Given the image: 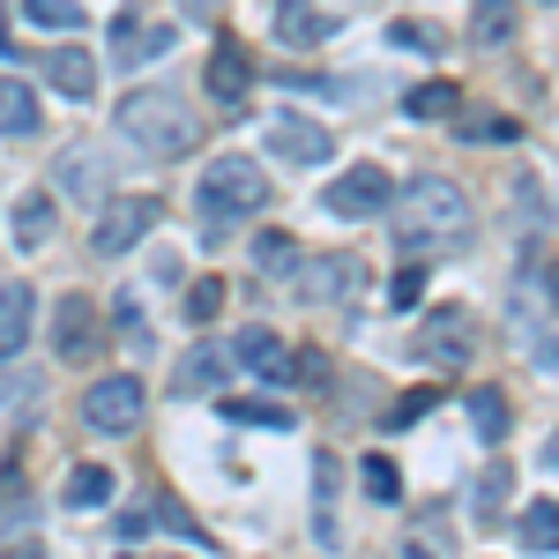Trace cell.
Segmentation results:
<instances>
[{
    "label": "cell",
    "mask_w": 559,
    "mask_h": 559,
    "mask_svg": "<svg viewBox=\"0 0 559 559\" xmlns=\"http://www.w3.org/2000/svg\"><path fill=\"white\" fill-rule=\"evenodd\" d=\"M120 559H165V552H134V545H128V552H120Z\"/></svg>",
    "instance_id": "74e56055"
},
{
    "label": "cell",
    "mask_w": 559,
    "mask_h": 559,
    "mask_svg": "<svg viewBox=\"0 0 559 559\" xmlns=\"http://www.w3.org/2000/svg\"><path fill=\"white\" fill-rule=\"evenodd\" d=\"M515 537H522V552H559V500H537V508H522Z\"/></svg>",
    "instance_id": "7402d4cb"
},
{
    "label": "cell",
    "mask_w": 559,
    "mask_h": 559,
    "mask_svg": "<svg viewBox=\"0 0 559 559\" xmlns=\"http://www.w3.org/2000/svg\"><path fill=\"white\" fill-rule=\"evenodd\" d=\"M142 403H150V388L134 381V373H105V381L83 388V426L90 432H134L142 426Z\"/></svg>",
    "instance_id": "5b68a950"
},
{
    "label": "cell",
    "mask_w": 559,
    "mask_h": 559,
    "mask_svg": "<svg viewBox=\"0 0 559 559\" xmlns=\"http://www.w3.org/2000/svg\"><path fill=\"white\" fill-rule=\"evenodd\" d=\"M455 134L463 142H515L522 120H500V112H477V120H455Z\"/></svg>",
    "instance_id": "4dcf8cb0"
},
{
    "label": "cell",
    "mask_w": 559,
    "mask_h": 559,
    "mask_svg": "<svg viewBox=\"0 0 559 559\" xmlns=\"http://www.w3.org/2000/svg\"><path fill=\"white\" fill-rule=\"evenodd\" d=\"M120 134H128L142 157H187L194 134H202V120L187 112L179 90L150 83V90H128V97H120Z\"/></svg>",
    "instance_id": "7a4b0ae2"
},
{
    "label": "cell",
    "mask_w": 559,
    "mask_h": 559,
    "mask_svg": "<svg viewBox=\"0 0 559 559\" xmlns=\"http://www.w3.org/2000/svg\"><path fill=\"white\" fill-rule=\"evenodd\" d=\"M194 202H202L210 224H231V216H254L269 202V179H261L254 157H216L210 173L194 179Z\"/></svg>",
    "instance_id": "3957f363"
},
{
    "label": "cell",
    "mask_w": 559,
    "mask_h": 559,
    "mask_svg": "<svg viewBox=\"0 0 559 559\" xmlns=\"http://www.w3.org/2000/svg\"><path fill=\"white\" fill-rule=\"evenodd\" d=\"M224 373H231V350L194 344V350L173 366V395H216V388H224Z\"/></svg>",
    "instance_id": "5bb4252c"
},
{
    "label": "cell",
    "mask_w": 559,
    "mask_h": 559,
    "mask_svg": "<svg viewBox=\"0 0 559 559\" xmlns=\"http://www.w3.org/2000/svg\"><path fill=\"white\" fill-rule=\"evenodd\" d=\"M395 231H403L411 247H471L477 210L448 173H418V179L395 187Z\"/></svg>",
    "instance_id": "6da1fadb"
},
{
    "label": "cell",
    "mask_w": 559,
    "mask_h": 559,
    "mask_svg": "<svg viewBox=\"0 0 559 559\" xmlns=\"http://www.w3.org/2000/svg\"><path fill=\"white\" fill-rule=\"evenodd\" d=\"M187 8H216V0H187Z\"/></svg>",
    "instance_id": "f35d334b"
},
{
    "label": "cell",
    "mask_w": 559,
    "mask_h": 559,
    "mask_svg": "<svg viewBox=\"0 0 559 559\" xmlns=\"http://www.w3.org/2000/svg\"><path fill=\"white\" fill-rule=\"evenodd\" d=\"M471 313H455V306H448V313H432L426 321V336H418V358H432V366H440V373H455V366H471Z\"/></svg>",
    "instance_id": "30bf717a"
},
{
    "label": "cell",
    "mask_w": 559,
    "mask_h": 559,
    "mask_svg": "<svg viewBox=\"0 0 559 559\" xmlns=\"http://www.w3.org/2000/svg\"><path fill=\"white\" fill-rule=\"evenodd\" d=\"M60 358H97V306L60 299Z\"/></svg>",
    "instance_id": "ac0fdd59"
},
{
    "label": "cell",
    "mask_w": 559,
    "mask_h": 559,
    "mask_svg": "<svg viewBox=\"0 0 559 559\" xmlns=\"http://www.w3.org/2000/svg\"><path fill=\"white\" fill-rule=\"evenodd\" d=\"M299 276V299L313 306H350L358 292H366V261L358 254H321V261H306V269H292Z\"/></svg>",
    "instance_id": "52a82bcc"
},
{
    "label": "cell",
    "mask_w": 559,
    "mask_h": 559,
    "mask_svg": "<svg viewBox=\"0 0 559 559\" xmlns=\"http://www.w3.org/2000/svg\"><path fill=\"white\" fill-rule=\"evenodd\" d=\"M388 202H395V179H388L381 165H350L344 179L321 187V210L329 216H381Z\"/></svg>",
    "instance_id": "8992f818"
},
{
    "label": "cell",
    "mask_w": 559,
    "mask_h": 559,
    "mask_svg": "<svg viewBox=\"0 0 559 559\" xmlns=\"http://www.w3.org/2000/svg\"><path fill=\"white\" fill-rule=\"evenodd\" d=\"M157 216H165L157 194H112V202L97 210V224H90V247H97V254H128V247H142V239L157 231Z\"/></svg>",
    "instance_id": "277c9868"
},
{
    "label": "cell",
    "mask_w": 559,
    "mask_h": 559,
    "mask_svg": "<svg viewBox=\"0 0 559 559\" xmlns=\"http://www.w3.org/2000/svg\"><path fill=\"white\" fill-rule=\"evenodd\" d=\"M52 194H23L15 202V247H52Z\"/></svg>",
    "instance_id": "44dd1931"
},
{
    "label": "cell",
    "mask_w": 559,
    "mask_h": 559,
    "mask_svg": "<svg viewBox=\"0 0 559 559\" xmlns=\"http://www.w3.org/2000/svg\"><path fill=\"white\" fill-rule=\"evenodd\" d=\"M231 366H247L254 381H299V350H284V336L276 329H261V321H247L239 329V344H231Z\"/></svg>",
    "instance_id": "ba28073f"
},
{
    "label": "cell",
    "mask_w": 559,
    "mask_h": 559,
    "mask_svg": "<svg viewBox=\"0 0 559 559\" xmlns=\"http://www.w3.org/2000/svg\"><path fill=\"white\" fill-rule=\"evenodd\" d=\"M45 83L60 90V97H75V105H90L97 97V60H90L83 45H60V52H45Z\"/></svg>",
    "instance_id": "4fadbf2b"
},
{
    "label": "cell",
    "mask_w": 559,
    "mask_h": 559,
    "mask_svg": "<svg viewBox=\"0 0 559 559\" xmlns=\"http://www.w3.org/2000/svg\"><path fill=\"white\" fill-rule=\"evenodd\" d=\"M0 559H38V537H23V545H8Z\"/></svg>",
    "instance_id": "d590c367"
},
{
    "label": "cell",
    "mask_w": 559,
    "mask_h": 559,
    "mask_svg": "<svg viewBox=\"0 0 559 559\" xmlns=\"http://www.w3.org/2000/svg\"><path fill=\"white\" fill-rule=\"evenodd\" d=\"M247 90H254V60H247V45L216 38V52H210V97H216V105H239Z\"/></svg>",
    "instance_id": "8fae6325"
},
{
    "label": "cell",
    "mask_w": 559,
    "mask_h": 559,
    "mask_svg": "<svg viewBox=\"0 0 559 559\" xmlns=\"http://www.w3.org/2000/svg\"><path fill=\"white\" fill-rule=\"evenodd\" d=\"M276 38L284 45H321L329 38V15L313 0H276Z\"/></svg>",
    "instance_id": "d6986e66"
},
{
    "label": "cell",
    "mask_w": 559,
    "mask_h": 559,
    "mask_svg": "<svg viewBox=\"0 0 559 559\" xmlns=\"http://www.w3.org/2000/svg\"><path fill=\"white\" fill-rule=\"evenodd\" d=\"M52 179H60V194L97 202V194H105V157H97V150H68V157L52 165Z\"/></svg>",
    "instance_id": "e0dca14e"
},
{
    "label": "cell",
    "mask_w": 559,
    "mask_h": 559,
    "mask_svg": "<svg viewBox=\"0 0 559 559\" xmlns=\"http://www.w3.org/2000/svg\"><path fill=\"white\" fill-rule=\"evenodd\" d=\"M471 426L485 432V440H508L515 418H508V395H500V388H471Z\"/></svg>",
    "instance_id": "cb8c5ba5"
},
{
    "label": "cell",
    "mask_w": 559,
    "mask_h": 559,
    "mask_svg": "<svg viewBox=\"0 0 559 559\" xmlns=\"http://www.w3.org/2000/svg\"><path fill=\"white\" fill-rule=\"evenodd\" d=\"M426 411H432V388H411V395H395V411H388L381 426H395V432H403V426H418Z\"/></svg>",
    "instance_id": "836d02e7"
},
{
    "label": "cell",
    "mask_w": 559,
    "mask_h": 559,
    "mask_svg": "<svg viewBox=\"0 0 559 559\" xmlns=\"http://www.w3.org/2000/svg\"><path fill=\"white\" fill-rule=\"evenodd\" d=\"M112 485H120V477L105 471V463H75L68 485H60V500H68V508H105V500H112Z\"/></svg>",
    "instance_id": "ffe728a7"
},
{
    "label": "cell",
    "mask_w": 559,
    "mask_h": 559,
    "mask_svg": "<svg viewBox=\"0 0 559 559\" xmlns=\"http://www.w3.org/2000/svg\"><path fill=\"white\" fill-rule=\"evenodd\" d=\"M418 299H426V269L411 261V269H403V276L388 284V306H395V313H411V306H418Z\"/></svg>",
    "instance_id": "d6a6232c"
},
{
    "label": "cell",
    "mask_w": 559,
    "mask_h": 559,
    "mask_svg": "<svg viewBox=\"0 0 559 559\" xmlns=\"http://www.w3.org/2000/svg\"><path fill=\"white\" fill-rule=\"evenodd\" d=\"M395 45H418V52H432V45H440V31H426V23H395Z\"/></svg>",
    "instance_id": "e575fe53"
},
{
    "label": "cell",
    "mask_w": 559,
    "mask_h": 559,
    "mask_svg": "<svg viewBox=\"0 0 559 559\" xmlns=\"http://www.w3.org/2000/svg\"><path fill=\"white\" fill-rule=\"evenodd\" d=\"M477 45H508L515 38V0H477Z\"/></svg>",
    "instance_id": "83f0119b"
},
{
    "label": "cell",
    "mask_w": 559,
    "mask_h": 559,
    "mask_svg": "<svg viewBox=\"0 0 559 559\" xmlns=\"http://www.w3.org/2000/svg\"><path fill=\"white\" fill-rule=\"evenodd\" d=\"M23 15L38 31H83V0H23Z\"/></svg>",
    "instance_id": "f546056e"
},
{
    "label": "cell",
    "mask_w": 559,
    "mask_h": 559,
    "mask_svg": "<svg viewBox=\"0 0 559 559\" xmlns=\"http://www.w3.org/2000/svg\"><path fill=\"white\" fill-rule=\"evenodd\" d=\"M45 120H38V90L15 83V75H0V134H15V142H31Z\"/></svg>",
    "instance_id": "2e32d148"
},
{
    "label": "cell",
    "mask_w": 559,
    "mask_h": 559,
    "mask_svg": "<svg viewBox=\"0 0 559 559\" xmlns=\"http://www.w3.org/2000/svg\"><path fill=\"white\" fill-rule=\"evenodd\" d=\"M224 299H231V292H224V276H194V284H187V299H179V313L202 329V321H216V313H224Z\"/></svg>",
    "instance_id": "484cf974"
},
{
    "label": "cell",
    "mask_w": 559,
    "mask_h": 559,
    "mask_svg": "<svg viewBox=\"0 0 559 559\" xmlns=\"http://www.w3.org/2000/svg\"><path fill=\"white\" fill-rule=\"evenodd\" d=\"M269 150L292 157V165H329L336 157V134L321 128V120H306V112H276L269 120Z\"/></svg>",
    "instance_id": "9c48e42d"
},
{
    "label": "cell",
    "mask_w": 559,
    "mask_h": 559,
    "mask_svg": "<svg viewBox=\"0 0 559 559\" xmlns=\"http://www.w3.org/2000/svg\"><path fill=\"white\" fill-rule=\"evenodd\" d=\"M224 418H231V426H261V432H284V426H299V418H292L284 403H239V395L224 403Z\"/></svg>",
    "instance_id": "f1b7e54d"
},
{
    "label": "cell",
    "mask_w": 559,
    "mask_h": 559,
    "mask_svg": "<svg viewBox=\"0 0 559 559\" xmlns=\"http://www.w3.org/2000/svg\"><path fill=\"white\" fill-rule=\"evenodd\" d=\"M112 52H120V60H157V52H173V23H150V15H112Z\"/></svg>",
    "instance_id": "7c38bea8"
},
{
    "label": "cell",
    "mask_w": 559,
    "mask_h": 559,
    "mask_svg": "<svg viewBox=\"0 0 559 559\" xmlns=\"http://www.w3.org/2000/svg\"><path fill=\"white\" fill-rule=\"evenodd\" d=\"M254 269H261V276H292V269H299L292 231H254Z\"/></svg>",
    "instance_id": "d4e9b609"
},
{
    "label": "cell",
    "mask_w": 559,
    "mask_h": 559,
    "mask_svg": "<svg viewBox=\"0 0 559 559\" xmlns=\"http://www.w3.org/2000/svg\"><path fill=\"white\" fill-rule=\"evenodd\" d=\"M358 485H366V500H381V508L403 500V471H395L388 455H366V463H358Z\"/></svg>",
    "instance_id": "4316f807"
},
{
    "label": "cell",
    "mask_w": 559,
    "mask_h": 559,
    "mask_svg": "<svg viewBox=\"0 0 559 559\" xmlns=\"http://www.w3.org/2000/svg\"><path fill=\"white\" fill-rule=\"evenodd\" d=\"M508 485H515L508 463H492V471L477 477V515H500V508H508Z\"/></svg>",
    "instance_id": "1f68e13d"
},
{
    "label": "cell",
    "mask_w": 559,
    "mask_h": 559,
    "mask_svg": "<svg viewBox=\"0 0 559 559\" xmlns=\"http://www.w3.org/2000/svg\"><path fill=\"white\" fill-rule=\"evenodd\" d=\"M403 112H411V120H455L463 97H455V83H418L411 97H403Z\"/></svg>",
    "instance_id": "603a6c76"
},
{
    "label": "cell",
    "mask_w": 559,
    "mask_h": 559,
    "mask_svg": "<svg viewBox=\"0 0 559 559\" xmlns=\"http://www.w3.org/2000/svg\"><path fill=\"white\" fill-rule=\"evenodd\" d=\"M545 471H559V426L545 432Z\"/></svg>",
    "instance_id": "8d00e7d4"
},
{
    "label": "cell",
    "mask_w": 559,
    "mask_h": 559,
    "mask_svg": "<svg viewBox=\"0 0 559 559\" xmlns=\"http://www.w3.org/2000/svg\"><path fill=\"white\" fill-rule=\"evenodd\" d=\"M31 321H38V292L0 284V358H15V350L31 344Z\"/></svg>",
    "instance_id": "9a60e30c"
}]
</instances>
